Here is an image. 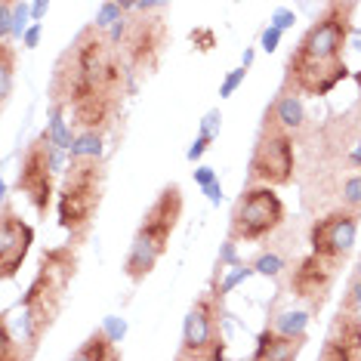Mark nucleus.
<instances>
[{
	"mask_svg": "<svg viewBox=\"0 0 361 361\" xmlns=\"http://www.w3.org/2000/svg\"><path fill=\"white\" fill-rule=\"evenodd\" d=\"M37 40H40V25H31V28H28V35L22 37V44H25L28 50H35V47H37Z\"/></svg>",
	"mask_w": 361,
	"mask_h": 361,
	"instance_id": "36",
	"label": "nucleus"
},
{
	"mask_svg": "<svg viewBox=\"0 0 361 361\" xmlns=\"http://www.w3.org/2000/svg\"><path fill=\"white\" fill-rule=\"evenodd\" d=\"M355 219L358 216L349 213V210H336V213H331V216L318 219L309 232L312 253L322 257V259H331V262L346 257V253L352 250V244H355V228H358Z\"/></svg>",
	"mask_w": 361,
	"mask_h": 361,
	"instance_id": "10",
	"label": "nucleus"
},
{
	"mask_svg": "<svg viewBox=\"0 0 361 361\" xmlns=\"http://www.w3.org/2000/svg\"><path fill=\"white\" fill-rule=\"evenodd\" d=\"M327 340L336 343V346H343L349 355L358 358V352H361V318L355 315V312H340Z\"/></svg>",
	"mask_w": 361,
	"mask_h": 361,
	"instance_id": "15",
	"label": "nucleus"
},
{
	"mask_svg": "<svg viewBox=\"0 0 361 361\" xmlns=\"http://www.w3.org/2000/svg\"><path fill=\"white\" fill-rule=\"evenodd\" d=\"M195 183H198L201 188H207L210 183H216V173H213L210 167H201V170H195Z\"/></svg>",
	"mask_w": 361,
	"mask_h": 361,
	"instance_id": "33",
	"label": "nucleus"
},
{
	"mask_svg": "<svg viewBox=\"0 0 361 361\" xmlns=\"http://www.w3.org/2000/svg\"><path fill=\"white\" fill-rule=\"evenodd\" d=\"M179 216H183V192H179V185H167L158 195V201L149 207V213H145L142 226H139V232L133 238V247L127 253L124 269L130 281H142L154 269L158 257L167 250Z\"/></svg>",
	"mask_w": 361,
	"mask_h": 361,
	"instance_id": "4",
	"label": "nucleus"
},
{
	"mask_svg": "<svg viewBox=\"0 0 361 361\" xmlns=\"http://www.w3.org/2000/svg\"><path fill=\"white\" fill-rule=\"evenodd\" d=\"M302 349V340H290V336H281L272 331H262L257 352H253V361H293Z\"/></svg>",
	"mask_w": 361,
	"mask_h": 361,
	"instance_id": "14",
	"label": "nucleus"
},
{
	"mask_svg": "<svg viewBox=\"0 0 361 361\" xmlns=\"http://www.w3.org/2000/svg\"><path fill=\"white\" fill-rule=\"evenodd\" d=\"M352 161H355V164H361V149H355V152H352Z\"/></svg>",
	"mask_w": 361,
	"mask_h": 361,
	"instance_id": "39",
	"label": "nucleus"
},
{
	"mask_svg": "<svg viewBox=\"0 0 361 361\" xmlns=\"http://www.w3.org/2000/svg\"><path fill=\"white\" fill-rule=\"evenodd\" d=\"M355 80H358V87H361V71H358V75H355Z\"/></svg>",
	"mask_w": 361,
	"mask_h": 361,
	"instance_id": "40",
	"label": "nucleus"
},
{
	"mask_svg": "<svg viewBox=\"0 0 361 361\" xmlns=\"http://www.w3.org/2000/svg\"><path fill=\"white\" fill-rule=\"evenodd\" d=\"M293 22H297V19H293V13H290V10H278V13L272 16V28H278V31L290 28Z\"/></svg>",
	"mask_w": 361,
	"mask_h": 361,
	"instance_id": "32",
	"label": "nucleus"
},
{
	"mask_svg": "<svg viewBox=\"0 0 361 361\" xmlns=\"http://www.w3.org/2000/svg\"><path fill=\"white\" fill-rule=\"evenodd\" d=\"M349 6H327V13L302 35L300 47L287 62V78L309 96H324L346 78L343 47L349 37Z\"/></svg>",
	"mask_w": 361,
	"mask_h": 361,
	"instance_id": "2",
	"label": "nucleus"
},
{
	"mask_svg": "<svg viewBox=\"0 0 361 361\" xmlns=\"http://www.w3.org/2000/svg\"><path fill=\"white\" fill-rule=\"evenodd\" d=\"M253 269H257L259 275H269V278H275L278 272L284 269V259L278 257V253H262V257L253 262Z\"/></svg>",
	"mask_w": 361,
	"mask_h": 361,
	"instance_id": "23",
	"label": "nucleus"
},
{
	"mask_svg": "<svg viewBox=\"0 0 361 361\" xmlns=\"http://www.w3.org/2000/svg\"><path fill=\"white\" fill-rule=\"evenodd\" d=\"M13 47L4 44L0 47V96H4V102L10 99V90H13Z\"/></svg>",
	"mask_w": 361,
	"mask_h": 361,
	"instance_id": "20",
	"label": "nucleus"
},
{
	"mask_svg": "<svg viewBox=\"0 0 361 361\" xmlns=\"http://www.w3.org/2000/svg\"><path fill=\"white\" fill-rule=\"evenodd\" d=\"M71 275H75V257H71L68 247H56L50 253H44L40 272L19 302L22 327H25V340L31 349L37 346L40 334L53 324L56 312H59V302H62V290H65V284L71 281Z\"/></svg>",
	"mask_w": 361,
	"mask_h": 361,
	"instance_id": "3",
	"label": "nucleus"
},
{
	"mask_svg": "<svg viewBox=\"0 0 361 361\" xmlns=\"http://www.w3.org/2000/svg\"><path fill=\"white\" fill-rule=\"evenodd\" d=\"M102 154V136L99 133H80L71 145V161H99Z\"/></svg>",
	"mask_w": 361,
	"mask_h": 361,
	"instance_id": "18",
	"label": "nucleus"
},
{
	"mask_svg": "<svg viewBox=\"0 0 361 361\" xmlns=\"http://www.w3.org/2000/svg\"><path fill=\"white\" fill-rule=\"evenodd\" d=\"M306 324H309L306 312H284V315L275 322V334L290 336V340H302V334H306Z\"/></svg>",
	"mask_w": 361,
	"mask_h": 361,
	"instance_id": "19",
	"label": "nucleus"
},
{
	"mask_svg": "<svg viewBox=\"0 0 361 361\" xmlns=\"http://www.w3.org/2000/svg\"><path fill=\"white\" fill-rule=\"evenodd\" d=\"M121 13H124V4H102V10H99V16H96L93 25L99 28V31L118 25V22H121Z\"/></svg>",
	"mask_w": 361,
	"mask_h": 361,
	"instance_id": "22",
	"label": "nucleus"
},
{
	"mask_svg": "<svg viewBox=\"0 0 361 361\" xmlns=\"http://www.w3.org/2000/svg\"><path fill=\"white\" fill-rule=\"evenodd\" d=\"M47 13H50V4H47V0H37V4H31V19H35V25L44 19Z\"/></svg>",
	"mask_w": 361,
	"mask_h": 361,
	"instance_id": "35",
	"label": "nucleus"
},
{
	"mask_svg": "<svg viewBox=\"0 0 361 361\" xmlns=\"http://www.w3.org/2000/svg\"><path fill=\"white\" fill-rule=\"evenodd\" d=\"M331 281H334V262L309 253V257H302L300 266L293 269L290 287L302 300H322L327 293V287H331Z\"/></svg>",
	"mask_w": 361,
	"mask_h": 361,
	"instance_id": "12",
	"label": "nucleus"
},
{
	"mask_svg": "<svg viewBox=\"0 0 361 361\" xmlns=\"http://www.w3.org/2000/svg\"><path fill=\"white\" fill-rule=\"evenodd\" d=\"M10 35H13V4H0V40L6 44Z\"/></svg>",
	"mask_w": 361,
	"mask_h": 361,
	"instance_id": "27",
	"label": "nucleus"
},
{
	"mask_svg": "<svg viewBox=\"0 0 361 361\" xmlns=\"http://www.w3.org/2000/svg\"><path fill=\"white\" fill-rule=\"evenodd\" d=\"M250 179L253 183L269 185V188L287 185L293 179V139L275 121V114H272V121L266 124V130H262L257 149H253Z\"/></svg>",
	"mask_w": 361,
	"mask_h": 361,
	"instance_id": "7",
	"label": "nucleus"
},
{
	"mask_svg": "<svg viewBox=\"0 0 361 361\" xmlns=\"http://www.w3.org/2000/svg\"><path fill=\"white\" fill-rule=\"evenodd\" d=\"M28 16H31V6L28 4H13V35L16 37H25L28 35Z\"/></svg>",
	"mask_w": 361,
	"mask_h": 361,
	"instance_id": "24",
	"label": "nucleus"
},
{
	"mask_svg": "<svg viewBox=\"0 0 361 361\" xmlns=\"http://www.w3.org/2000/svg\"><path fill=\"white\" fill-rule=\"evenodd\" d=\"M207 142H210L207 136H198V139H195L192 149H188V161H198L201 154H204V149H207Z\"/></svg>",
	"mask_w": 361,
	"mask_h": 361,
	"instance_id": "34",
	"label": "nucleus"
},
{
	"mask_svg": "<svg viewBox=\"0 0 361 361\" xmlns=\"http://www.w3.org/2000/svg\"><path fill=\"white\" fill-rule=\"evenodd\" d=\"M250 272H253V269H244V266H238V269H235V272H232V275H228V278H226V281H223V287H219V293H216V300H223V297H226V293H228V290H232V287H235V284H241V281H244V278H247Z\"/></svg>",
	"mask_w": 361,
	"mask_h": 361,
	"instance_id": "26",
	"label": "nucleus"
},
{
	"mask_svg": "<svg viewBox=\"0 0 361 361\" xmlns=\"http://www.w3.org/2000/svg\"><path fill=\"white\" fill-rule=\"evenodd\" d=\"M223 262H235V250H232V241L223 247Z\"/></svg>",
	"mask_w": 361,
	"mask_h": 361,
	"instance_id": "38",
	"label": "nucleus"
},
{
	"mask_svg": "<svg viewBox=\"0 0 361 361\" xmlns=\"http://www.w3.org/2000/svg\"><path fill=\"white\" fill-rule=\"evenodd\" d=\"M105 334L111 336V343H121V336L127 334V324L121 318H105Z\"/></svg>",
	"mask_w": 361,
	"mask_h": 361,
	"instance_id": "28",
	"label": "nucleus"
},
{
	"mask_svg": "<svg viewBox=\"0 0 361 361\" xmlns=\"http://www.w3.org/2000/svg\"><path fill=\"white\" fill-rule=\"evenodd\" d=\"M124 87V68L121 56L114 53V44L99 28L90 25L78 35L71 50L62 53L53 75V105L78 109L87 99H118Z\"/></svg>",
	"mask_w": 361,
	"mask_h": 361,
	"instance_id": "1",
	"label": "nucleus"
},
{
	"mask_svg": "<svg viewBox=\"0 0 361 361\" xmlns=\"http://www.w3.org/2000/svg\"><path fill=\"white\" fill-rule=\"evenodd\" d=\"M204 195H207L210 204H219V201H223V188H219V183H210L207 188H204Z\"/></svg>",
	"mask_w": 361,
	"mask_h": 361,
	"instance_id": "37",
	"label": "nucleus"
},
{
	"mask_svg": "<svg viewBox=\"0 0 361 361\" xmlns=\"http://www.w3.org/2000/svg\"><path fill=\"white\" fill-rule=\"evenodd\" d=\"M219 121H223V118H219V111H210L207 118L201 121V136L213 139V133H216V127H219Z\"/></svg>",
	"mask_w": 361,
	"mask_h": 361,
	"instance_id": "30",
	"label": "nucleus"
},
{
	"mask_svg": "<svg viewBox=\"0 0 361 361\" xmlns=\"http://www.w3.org/2000/svg\"><path fill=\"white\" fill-rule=\"evenodd\" d=\"M272 114H275V121L287 130V133H290V130H297L302 124V102H300V96H281L278 105L272 109Z\"/></svg>",
	"mask_w": 361,
	"mask_h": 361,
	"instance_id": "17",
	"label": "nucleus"
},
{
	"mask_svg": "<svg viewBox=\"0 0 361 361\" xmlns=\"http://www.w3.org/2000/svg\"><path fill=\"white\" fill-rule=\"evenodd\" d=\"M281 223H284V204L275 195V188L269 185L247 188L232 213L228 241H259V238L272 235Z\"/></svg>",
	"mask_w": 361,
	"mask_h": 361,
	"instance_id": "6",
	"label": "nucleus"
},
{
	"mask_svg": "<svg viewBox=\"0 0 361 361\" xmlns=\"http://www.w3.org/2000/svg\"><path fill=\"white\" fill-rule=\"evenodd\" d=\"M35 241L28 223H22L19 216H13L10 207L4 210V223H0V272L4 278H13L19 272V266L28 257V247Z\"/></svg>",
	"mask_w": 361,
	"mask_h": 361,
	"instance_id": "11",
	"label": "nucleus"
},
{
	"mask_svg": "<svg viewBox=\"0 0 361 361\" xmlns=\"http://www.w3.org/2000/svg\"><path fill=\"white\" fill-rule=\"evenodd\" d=\"M19 192H25L37 213H47L53 195V164H50V136H40L37 142L28 145V152L22 154V170L16 179Z\"/></svg>",
	"mask_w": 361,
	"mask_h": 361,
	"instance_id": "9",
	"label": "nucleus"
},
{
	"mask_svg": "<svg viewBox=\"0 0 361 361\" xmlns=\"http://www.w3.org/2000/svg\"><path fill=\"white\" fill-rule=\"evenodd\" d=\"M278 40H281V31L269 25L266 35H262V50H266V53H275V50H278Z\"/></svg>",
	"mask_w": 361,
	"mask_h": 361,
	"instance_id": "31",
	"label": "nucleus"
},
{
	"mask_svg": "<svg viewBox=\"0 0 361 361\" xmlns=\"http://www.w3.org/2000/svg\"><path fill=\"white\" fill-rule=\"evenodd\" d=\"M343 207L349 213H361V176H352L346 179V185H343Z\"/></svg>",
	"mask_w": 361,
	"mask_h": 361,
	"instance_id": "21",
	"label": "nucleus"
},
{
	"mask_svg": "<svg viewBox=\"0 0 361 361\" xmlns=\"http://www.w3.org/2000/svg\"><path fill=\"white\" fill-rule=\"evenodd\" d=\"M124 40L133 65H154L164 40H167V28H164L161 19H142L136 22L130 35H124Z\"/></svg>",
	"mask_w": 361,
	"mask_h": 361,
	"instance_id": "13",
	"label": "nucleus"
},
{
	"mask_svg": "<svg viewBox=\"0 0 361 361\" xmlns=\"http://www.w3.org/2000/svg\"><path fill=\"white\" fill-rule=\"evenodd\" d=\"M71 361H121V355H118V349H114L111 336L105 331H96L80 343V349L71 355Z\"/></svg>",
	"mask_w": 361,
	"mask_h": 361,
	"instance_id": "16",
	"label": "nucleus"
},
{
	"mask_svg": "<svg viewBox=\"0 0 361 361\" xmlns=\"http://www.w3.org/2000/svg\"><path fill=\"white\" fill-rule=\"evenodd\" d=\"M322 361H355V355H349L343 346H336V343L327 340L324 349H322Z\"/></svg>",
	"mask_w": 361,
	"mask_h": 361,
	"instance_id": "25",
	"label": "nucleus"
},
{
	"mask_svg": "<svg viewBox=\"0 0 361 361\" xmlns=\"http://www.w3.org/2000/svg\"><path fill=\"white\" fill-rule=\"evenodd\" d=\"M244 75H247V71H244V68L232 71V75H228V78L223 80V90H219V96H232L235 90H238V84H241V80H244Z\"/></svg>",
	"mask_w": 361,
	"mask_h": 361,
	"instance_id": "29",
	"label": "nucleus"
},
{
	"mask_svg": "<svg viewBox=\"0 0 361 361\" xmlns=\"http://www.w3.org/2000/svg\"><path fill=\"white\" fill-rule=\"evenodd\" d=\"M226 343L216 334V300L201 297L188 312L183 327V358L192 361H223Z\"/></svg>",
	"mask_w": 361,
	"mask_h": 361,
	"instance_id": "8",
	"label": "nucleus"
},
{
	"mask_svg": "<svg viewBox=\"0 0 361 361\" xmlns=\"http://www.w3.org/2000/svg\"><path fill=\"white\" fill-rule=\"evenodd\" d=\"M105 173L99 161H71L65 185L59 192V223L71 235H84L90 219L96 216L102 201Z\"/></svg>",
	"mask_w": 361,
	"mask_h": 361,
	"instance_id": "5",
	"label": "nucleus"
}]
</instances>
